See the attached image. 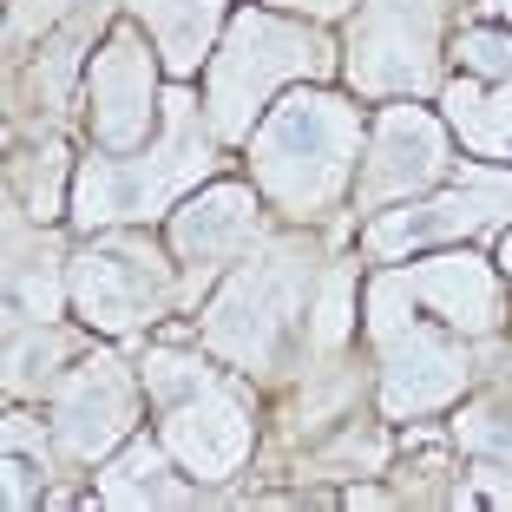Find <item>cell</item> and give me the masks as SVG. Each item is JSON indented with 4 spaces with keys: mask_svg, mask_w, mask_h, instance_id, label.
I'll list each match as a JSON object with an SVG mask.
<instances>
[{
    "mask_svg": "<svg viewBox=\"0 0 512 512\" xmlns=\"http://www.w3.org/2000/svg\"><path fill=\"white\" fill-rule=\"evenodd\" d=\"M348 151H355V112L329 92H296L256 132V178L276 191L283 211H316L329 191H342Z\"/></svg>",
    "mask_w": 512,
    "mask_h": 512,
    "instance_id": "obj_1",
    "label": "cell"
},
{
    "mask_svg": "<svg viewBox=\"0 0 512 512\" xmlns=\"http://www.w3.org/2000/svg\"><path fill=\"white\" fill-rule=\"evenodd\" d=\"M145 388L165 407V447L178 453L197 480H230L250 453V407L230 381H217L197 362H158L145 368Z\"/></svg>",
    "mask_w": 512,
    "mask_h": 512,
    "instance_id": "obj_2",
    "label": "cell"
},
{
    "mask_svg": "<svg viewBox=\"0 0 512 512\" xmlns=\"http://www.w3.org/2000/svg\"><path fill=\"white\" fill-rule=\"evenodd\" d=\"M309 66H322V46L309 40V33L283 27V20H270V14H237V27H230V46L217 53V73H211L217 132L243 138V132H250L256 99H263L276 79L309 73Z\"/></svg>",
    "mask_w": 512,
    "mask_h": 512,
    "instance_id": "obj_3",
    "label": "cell"
},
{
    "mask_svg": "<svg viewBox=\"0 0 512 512\" xmlns=\"http://www.w3.org/2000/svg\"><path fill=\"white\" fill-rule=\"evenodd\" d=\"M401 296L407 276H388V283H375L368 309H375V335L388 348V414H421L467 381V362H460V348L434 342L414 316H401Z\"/></svg>",
    "mask_w": 512,
    "mask_h": 512,
    "instance_id": "obj_4",
    "label": "cell"
},
{
    "mask_svg": "<svg viewBox=\"0 0 512 512\" xmlns=\"http://www.w3.org/2000/svg\"><path fill=\"white\" fill-rule=\"evenodd\" d=\"M211 165L204 145L191 151V99H171V151L165 165H92L79 178V217L86 224H112V217H151L178 184H191L197 171Z\"/></svg>",
    "mask_w": 512,
    "mask_h": 512,
    "instance_id": "obj_5",
    "label": "cell"
},
{
    "mask_svg": "<svg viewBox=\"0 0 512 512\" xmlns=\"http://www.w3.org/2000/svg\"><path fill=\"white\" fill-rule=\"evenodd\" d=\"M296 256H270V263H250L237 283L224 289V302L211 309V342L224 348L230 362H263L276 342H283L289 316H296Z\"/></svg>",
    "mask_w": 512,
    "mask_h": 512,
    "instance_id": "obj_6",
    "label": "cell"
},
{
    "mask_svg": "<svg viewBox=\"0 0 512 512\" xmlns=\"http://www.w3.org/2000/svg\"><path fill=\"white\" fill-rule=\"evenodd\" d=\"M73 296L99 329H132V322H151V309L165 302V276H158V256L151 250H138V243H106V250L79 256Z\"/></svg>",
    "mask_w": 512,
    "mask_h": 512,
    "instance_id": "obj_7",
    "label": "cell"
},
{
    "mask_svg": "<svg viewBox=\"0 0 512 512\" xmlns=\"http://www.w3.org/2000/svg\"><path fill=\"white\" fill-rule=\"evenodd\" d=\"M460 184H467V197L453 191V197H440V204H421V211H394V217H381V224L368 230V250H381V256H394V250H421V243H434V237H453V230H480V224H493L499 211H512V178H499V171L467 165V171H460Z\"/></svg>",
    "mask_w": 512,
    "mask_h": 512,
    "instance_id": "obj_8",
    "label": "cell"
},
{
    "mask_svg": "<svg viewBox=\"0 0 512 512\" xmlns=\"http://www.w3.org/2000/svg\"><path fill=\"white\" fill-rule=\"evenodd\" d=\"M427 178H440V125L414 106L381 112L375 125V165H368L362 204H381V197H407L421 191Z\"/></svg>",
    "mask_w": 512,
    "mask_h": 512,
    "instance_id": "obj_9",
    "label": "cell"
},
{
    "mask_svg": "<svg viewBox=\"0 0 512 512\" xmlns=\"http://www.w3.org/2000/svg\"><path fill=\"white\" fill-rule=\"evenodd\" d=\"M92 106H99V145L132 151L138 138H145V119H151V60H145V46H138L132 33H119V40L99 53V66H92Z\"/></svg>",
    "mask_w": 512,
    "mask_h": 512,
    "instance_id": "obj_10",
    "label": "cell"
},
{
    "mask_svg": "<svg viewBox=\"0 0 512 512\" xmlns=\"http://www.w3.org/2000/svg\"><path fill=\"white\" fill-rule=\"evenodd\" d=\"M125 421H132V381H125L119 362L99 355V362L79 368V381L60 401V440H66V453L92 460V453H106L125 434Z\"/></svg>",
    "mask_w": 512,
    "mask_h": 512,
    "instance_id": "obj_11",
    "label": "cell"
},
{
    "mask_svg": "<svg viewBox=\"0 0 512 512\" xmlns=\"http://www.w3.org/2000/svg\"><path fill=\"white\" fill-rule=\"evenodd\" d=\"M250 230H256V197L243 191V184H217L211 197L184 204L171 243H178V256H191V263H224L230 250L250 243Z\"/></svg>",
    "mask_w": 512,
    "mask_h": 512,
    "instance_id": "obj_12",
    "label": "cell"
},
{
    "mask_svg": "<svg viewBox=\"0 0 512 512\" xmlns=\"http://www.w3.org/2000/svg\"><path fill=\"white\" fill-rule=\"evenodd\" d=\"M414 289L434 302V309L453 322V329H460V322H467V329H493V316H499L493 276H486L473 256H440V263L414 270Z\"/></svg>",
    "mask_w": 512,
    "mask_h": 512,
    "instance_id": "obj_13",
    "label": "cell"
},
{
    "mask_svg": "<svg viewBox=\"0 0 512 512\" xmlns=\"http://www.w3.org/2000/svg\"><path fill=\"white\" fill-rule=\"evenodd\" d=\"M217 7L224 0H138V14L151 20L158 46H165L171 73H191L211 46V27H217Z\"/></svg>",
    "mask_w": 512,
    "mask_h": 512,
    "instance_id": "obj_14",
    "label": "cell"
},
{
    "mask_svg": "<svg viewBox=\"0 0 512 512\" xmlns=\"http://www.w3.org/2000/svg\"><path fill=\"white\" fill-rule=\"evenodd\" d=\"M158 473H165L158 447H151V440H138V447L125 453L119 467L106 473V499H112V506H138V499H191L184 486H165Z\"/></svg>",
    "mask_w": 512,
    "mask_h": 512,
    "instance_id": "obj_15",
    "label": "cell"
},
{
    "mask_svg": "<svg viewBox=\"0 0 512 512\" xmlns=\"http://www.w3.org/2000/svg\"><path fill=\"white\" fill-rule=\"evenodd\" d=\"M460 53H467V66H473V73H512V33L473 27L467 40H460Z\"/></svg>",
    "mask_w": 512,
    "mask_h": 512,
    "instance_id": "obj_16",
    "label": "cell"
},
{
    "mask_svg": "<svg viewBox=\"0 0 512 512\" xmlns=\"http://www.w3.org/2000/svg\"><path fill=\"white\" fill-rule=\"evenodd\" d=\"M348 283H355V276L335 270V276H329V289H322V322H316L322 342H342V335H348Z\"/></svg>",
    "mask_w": 512,
    "mask_h": 512,
    "instance_id": "obj_17",
    "label": "cell"
},
{
    "mask_svg": "<svg viewBox=\"0 0 512 512\" xmlns=\"http://www.w3.org/2000/svg\"><path fill=\"white\" fill-rule=\"evenodd\" d=\"M60 158H66V151L53 145V151H46V165L33 171V217H53V178H60Z\"/></svg>",
    "mask_w": 512,
    "mask_h": 512,
    "instance_id": "obj_18",
    "label": "cell"
},
{
    "mask_svg": "<svg viewBox=\"0 0 512 512\" xmlns=\"http://www.w3.org/2000/svg\"><path fill=\"white\" fill-rule=\"evenodd\" d=\"M499 263H506V270H512V237H506V250H499Z\"/></svg>",
    "mask_w": 512,
    "mask_h": 512,
    "instance_id": "obj_19",
    "label": "cell"
}]
</instances>
